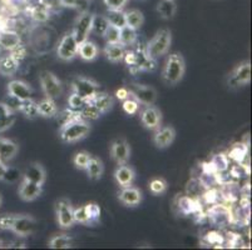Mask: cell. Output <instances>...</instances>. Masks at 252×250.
<instances>
[{"instance_id": "obj_35", "label": "cell", "mask_w": 252, "mask_h": 250, "mask_svg": "<svg viewBox=\"0 0 252 250\" xmlns=\"http://www.w3.org/2000/svg\"><path fill=\"white\" fill-rule=\"evenodd\" d=\"M19 111H22L27 118L29 119H35L36 116H39L38 113V103L33 99L24 100V102L20 103Z\"/></svg>"}, {"instance_id": "obj_48", "label": "cell", "mask_w": 252, "mask_h": 250, "mask_svg": "<svg viewBox=\"0 0 252 250\" xmlns=\"http://www.w3.org/2000/svg\"><path fill=\"white\" fill-rule=\"evenodd\" d=\"M17 214H4L0 217V229L1 230H10L11 225L14 223Z\"/></svg>"}, {"instance_id": "obj_45", "label": "cell", "mask_w": 252, "mask_h": 250, "mask_svg": "<svg viewBox=\"0 0 252 250\" xmlns=\"http://www.w3.org/2000/svg\"><path fill=\"white\" fill-rule=\"evenodd\" d=\"M87 214L89 218V224H93L98 222L100 218V208L95 203H89L86 205Z\"/></svg>"}, {"instance_id": "obj_21", "label": "cell", "mask_w": 252, "mask_h": 250, "mask_svg": "<svg viewBox=\"0 0 252 250\" xmlns=\"http://www.w3.org/2000/svg\"><path fill=\"white\" fill-rule=\"evenodd\" d=\"M103 53L111 63H119L125 58L126 47H123L121 43H107Z\"/></svg>"}, {"instance_id": "obj_24", "label": "cell", "mask_w": 252, "mask_h": 250, "mask_svg": "<svg viewBox=\"0 0 252 250\" xmlns=\"http://www.w3.org/2000/svg\"><path fill=\"white\" fill-rule=\"evenodd\" d=\"M19 68V60L14 55H5L0 59V74L13 77Z\"/></svg>"}, {"instance_id": "obj_38", "label": "cell", "mask_w": 252, "mask_h": 250, "mask_svg": "<svg viewBox=\"0 0 252 250\" xmlns=\"http://www.w3.org/2000/svg\"><path fill=\"white\" fill-rule=\"evenodd\" d=\"M70 247H72V239L68 235H65V234L54 235L49 240L50 249H68Z\"/></svg>"}, {"instance_id": "obj_29", "label": "cell", "mask_w": 252, "mask_h": 250, "mask_svg": "<svg viewBox=\"0 0 252 250\" xmlns=\"http://www.w3.org/2000/svg\"><path fill=\"white\" fill-rule=\"evenodd\" d=\"M14 123V111H11L4 103H0V133L9 129Z\"/></svg>"}, {"instance_id": "obj_18", "label": "cell", "mask_w": 252, "mask_h": 250, "mask_svg": "<svg viewBox=\"0 0 252 250\" xmlns=\"http://www.w3.org/2000/svg\"><path fill=\"white\" fill-rule=\"evenodd\" d=\"M142 192L138 188L130 185V187L122 188V190L118 193L119 201L126 206H137L142 201Z\"/></svg>"}, {"instance_id": "obj_9", "label": "cell", "mask_w": 252, "mask_h": 250, "mask_svg": "<svg viewBox=\"0 0 252 250\" xmlns=\"http://www.w3.org/2000/svg\"><path fill=\"white\" fill-rule=\"evenodd\" d=\"M129 95L136 99L142 105H153L157 100V90L153 86L150 85H139V84H132L130 85Z\"/></svg>"}, {"instance_id": "obj_32", "label": "cell", "mask_w": 252, "mask_h": 250, "mask_svg": "<svg viewBox=\"0 0 252 250\" xmlns=\"http://www.w3.org/2000/svg\"><path fill=\"white\" fill-rule=\"evenodd\" d=\"M137 39V30L132 29L129 27H123L121 29V38H119V43L123 45V47H130V45L136 44Z\"/></svg>"}, {"instance_id": "obj_3", "label": "cell", "mask_w": 252, "mask_h": 250, "mask_svg": "<svg viewBox=\"0 0 252 250\" xmlns=\"http://www.w3.org/2000/svg\"><path fill=\"white\" fill-rule=\"evenodd\" d=\"M172 44V33L169 29H161L156 33L146 45L144 53L148 58L157 59L162 55L167 54Z\"/></svg>"}, {"instance_id": "obj_31", "label": "cell", "mask_w": 252, "mask_h": 250, "mask_svg": "<svg viewBox=\"0 0 252 250\" xmlns=\"http://www.w3.org/2000/svg\"><path fill=\"white\" fill-rule=\"evenodd\" d=\"M198 201L194 200L191 196H182L178 200V208L185 214H193L194 212H198L201 209V206H198Z\"/></svg>"}, {"instance_id": "obj_23", "label": "cell", "mask_w": 252, "mask_h": 250, "mask_svg": "<svg viewBox=\"0 0 252 250\" xmlns=\"http://www.w3.org/2000/svg\"><path fill=\"white\" fill-rule=\"evenodd\" d=\"M99 50H98L97 45L93 41L86 40L79 44L78 47V55L83 59L84 61H93L98 58Z\"/></svg>"}, {"instance_id": "obj_50", "label": "cell", "mask_w": 252, "mask_h": 250, "mask_svg": "<svg viewBox=\"0 0 252 250\" xmlns=\"http://www.w3.org/2000/svg\"><path fill=\"white\" fill-rule=\"evenodd\" d=\"M128 0H104L105 6L111 10H123Z\"/></svg>"}, {"instance_id": "obj_16", "label": "cell", "mask_w": 252, "mask_h": 250, "mask_svg": "<svg viewBox=\"0 0 252 250\" xmlns=\"http://www.w3.org/2000/svg\"><path fill=\"white\" fill-rule=\"evenodd\" d=\"M43 185L35 184L33 182H29L27 179H23L22 183H20L19 190H18V194H19L20 199L24 201H34L35 199H38L39 196L42 195Z\"/></svg>"}, {"instance_id": "obj_11", "label": "cell", "mask_w": 252, "mask_h": 250, "mask_svg": "<svg viewBox=\"0 0 252 250\" xmlns=\"http://www.w3.org/2000/svg\"><path fill=\"white\" fill-rule=\"evenodd\" d=\"M250 82H251V63L247 60L238 64L228 77V85L231 88L247 85Z\"/></svg>"}, {"instance_id": "obj_26", "label": "cell", "mask_w": 252, "mask_h": 250, "mask_svg": "<svg viewBox=\"0 0 252 250\" xmlns=\"http://www.w3.org/2000/svg\"><path fill=\"white\" fill-rule=\"evenodd\" d=\"M86 170L91 180H99L102 178L103 173H104V165H103V162L99 158L92 157L88 165H87Z\"/></svg>"}, {"instance_id": "obj_15", "label": "cell", "mask_w": 252, "mask_h": 250, "mask_svg": "<svg viewBox=\"0 0 252 250\" xmlns=\"http://www.w3.org/2000/svg\"><path fill=\"white\" fill-rule=\"evenodd\" d=\"M8 91L10 95L19 99L20 102H24V100L32 99L34 90L28 83L23 82V80H11L8 84Z\"/></svg>"}, {"instance_id": "obj_51", "label": "cell", "mask_w": 252, "mask_h": 250, "mask_svg": "<svg viewBox=\"0 0 252 250\" xmlns=\"http://www.w3.org/2000/svg\"><path fill=\"white\" fill-rule=\"evenodd\" d=\"M59 3L63 6H67V8H77L81 10V13H83L82 10V5H87V0H59Z\"/></svg>"}, {"instance_id": "obj_53", "label": "cell", "mask_w": 252, "mask_h": 250, "mask_svg": "<svg viewBox=\"0 0 252 250\" xmlns=\"http://www.w3.org/2000/svg\"><path fill=\"white\" fill-rule=\"evenodd\" d=\"M129 90L126 88H121L116 91V98L119 100H122V102L127 99V98H129Z\"/></svg>"}, {"instance_id": "obj_1", "label": "cell", "mask_w": 252, "mask_h": 250, "mask_svg": "<svg viewBox=\"0 0 252 250\" xmlns=\"http://www.w3.org/2000/svg\"><path fill=\"white\" fill-rule=\"evenodd\" d=\"M89 132H91L89 123L79 116L62 125L59 130V137L64 143L72 144L84 139L89 134Z\"/></svg>"}, {"instance_id": "obj_41", "label": "cell", "mask_w": 252, "mask_h": 250, "mask_svg": "<svg viewBox=\"0 0 252 250\" xmlns=\"http://www.w3.org/2000/svg\"><path fill=\"white\" fill-rule=\"evenodd\" d=\"M79 114H81V118L84 119V120H87V121L97 120V119L102 115V113H100L99 110H98L94 105L92 104L91 102H89L88 104H87L86 107L81 110V111H79Z\"/></svg>"}, {"instance_id": "obj_8", "label": "cell", "mask_w": 252, "mask_h": 250, "mask_svg": "<svg viewBox=\"0 0 252 250\" xmlns=\"http://www.w3.org/2000/svg\"><path fill=\"white\" fill-rule=\"evenodd\" d=\"M92 19H93V14L83 11V13L79 14V17L75 20L72 33L78 44L88 40L89 34L92 33Z\"/></svg>"}, {"instance_id": "obj_44", "label": "cell", "mask_w": 252, "mask_h": 250, "mask_svg": "<svg viewBox=\"0 0 252 250\" xmlns=\"http://www.w3.org/2000/svg\"><path fill=\"white\" fill-rule=\"evenodd\" d=\"M103 38H105L107 43H119V38H121V29L113 25H108L107 30H105Z\"/></svg>"}, {"instance_id": "obj_34", "label": "cell", "mask_w": 252, "mask_h": 250, "mask_svg": "<svg viewBox=\"0 0 252 250\" xmlns=\"http://www.w3.org/2000/svg\"><path fill=\"white\" fill-rule=\"evenodd\" d=\"M107 20H108L109 25H113V27L119 28L122 29L123 27H126V15L123 10H111L108 9L107 11V15H105Z\"/></svg>"}, {"instance_id": "obj_49", "label": "cell", "mask_w": 252, "mask_h": 250, "mask_svg": "<svg viewBox=\"0 0 252 250\" xmlns=\"http://www.w3.org/2000/svg\"><path fill=\"white\" fill-rule=\"evenodd\" d=\"M32 14H33V18L35 20H38V22H44V20L48 19V10L45 6L43 5H36L35 8L33 9V11H32Z\"/></svg>"}, {"instance_id": "obj_19", "label": "cell", "mask_w": 252, "mask_h": 250, "mask_svg": "<svg viewBox=\"0 0 252 250\" xmlns=\"http://www.w3.org/2000/svg\"><path fill=\"white\" fill-rule=\"evenodd\" d=\"M23 179H27V180L35 183V184L43 185L47 180V171L42 164L32 163L23 173Z\"/></svg>"}, {"instance_id": "obj_37", "label": "cell", "mask_w": 252, "mask_h": 250, "mask_svg": "<svg viewBox=\"0 0 252 250\" xmlns=\"http://www.w3.org/2000/svg\"><path fill=\"white\" fill-rule=\"evenodd\" d=\"M108 25L109 23L107 18H105V15H93V19H92V31L94 34L103 36Z\"/></svg>"}, {"instance_id": "obj_27", "label": "cell", "mask_w": 252, "mask_h": 250, "mask_svg": "<svg viewBox=\"0 0 252 250\" xmlns=\"http://www.w3.org/2000/svg\"><path fill=\"white\" fill-rule=\"evenodd\" d=\"M20 47V36L14 31H4L0 34V48L5 50H14Z\"/></svg>"}, {"instance_id": "obj_14", "label": "cell", "mask_w": 252, "mask_h": 250, "mask_svg": "<svg viewBox=\"0 0 252 250\" xmlns=\"http://www.w3.org/2000/svg\"><path fill=\"white\" fill-rule=\"evenodd\" d=\"M155 132L156 133L153 134V144L156 145V148L166 149L175 141L176 129L173 127H169V125L168 127H161L155 130Z\"/></svg>"}, {"instance_id": "obj_56", "label": "cell", "mask_w": 252, "mask_h": 250, "mask_svg": "<svg viewBox=\"0 0 252 250\" xmlns=\"http://www.w3.org/2000/svg\"><path fill=\"white\" fill-rule=\"evenodd\" d=\"M0 245H1V243H0Z\"/></svg>"}, {"instance_id": "obj_13", "label": "cell", "mask_w": 252, "mask_h": 250, "mask_svg": "<svg viewBox=\"0 0 252 250\" xmlns=\"http://www.w3.org/2000/svg\"><path fill=\"white\" fill-rule=\"evenodd\" d=\"M141 121L146 129L157 130L162 125V113L153 105H148L141 111Z\"/></svg>"}, {"instance_id": "obj_10", "label": "cell", "mask_w": 252, "mask_h": 250, "mask_svg": "<svg viewBox=\"0 0 252 250\" xmlns=\"http://www.w3.org/2000/svg\"><path fill=\"white\" fill-rule=\"evenodd\" d=\"M10 230L17 234L18 237H29L36 230V220L31 215H15L14 223Z\"/></svg>"}, {"instance_id": "obj_20", "label": "cell", "mask_w": 252, "mask_h": 250, "mask_svg": "<svg viewBox=\"0 0 252 250\" xmlns=\"http://www.w3.org/2000/svg\"><path fill=\"white\" fill-rule=\"evenodd\" d=\"M18 150H19V145L15 141L0 137V160L1 162L8 163L11 159H14L15 155L18 154Z\"/></svg>"}, {"instance_id": "obj_4", "label": "cell", "mask_w": 252, "mask_h": 250, "mask_svg": "<svg viewBox=\"0 0 252 250\" xmlns=\"http://www.w3.org/2000/svg\"><path fill=\"white\" fill-rule=\"evenodd\" d=\"M39 80H40V85H42V90L44 93L45 98L56 100L63 93V86L62 83L56 75L53 74L49 70H43L39 74Z\"/></svg>"}, {"instance_id": "obj_2", "label": "cell", "mask_w": 252, "mask_h": 250, "mask_svg": "<svg viewBox=\"0 0 252 250\" xmlns=\"http://www.w3.org/2000/svg\"><path fill=\"white\" fill-rule=\"evenodd\" d=\"M186 73V61L182 54L180 53H173L168 56L166 61V65L162 72V79L168 84V85H175L183 79V75Z\"/></svg>"}, {"instance_id": "obj_28", "label": "cell", "mask_w": 252, "mask_h": 250, "mask_svg": "<svg viewBox=\"0 0 252 250\" xmlns=\"http://www.w3.org/2000/svg\"><path fill=\"white\" fill-rule=\"evenodd\" d=\"M176 11H177V5L175 0H161L157 4V13L162 19H172L175 17Z\"/></svg>"}, {"instance_id": "obj_42", "label": "cell", "mask_w": 252, "mask_h": 250, "mask_svg": "<svg viewBox=\"0 0 252 250\" xmlns=\"http://www.w3.org/2000/svg\"><path fill=\"white\" fill-rule=\"evenodd\" d=\"M88 103H89L88 100L84 99L83 96L78 95V94L74 93V91H73V93L70 94L69 98H68V105H69V109L74 110V111H81V110L88 104Z\"/></svg>"}, {"instance_id": "obj_47", "label": "cell", "mask_w": 252, "mask_h": 250, "mask_svg": "<svg viewBox=\"0 0 252 250\" xmlns=\"http://www.w3.org/2000/svg\"><path fill=\"white\" fill-rule=\"evenodd\" d=\"M73 215H74V222L79 224H89V218L87 214L86 205L79 206V208H75L73 209Z\"/></svg>"}, {"instance_id": "obj_36", "label": "cell", "mask_w": 252, "mask_h": 250, "mask_svg": "<svg viewBox=\"0 0 252 250\" xmlns=\"http://www.w3.org/2000/svg\"><path fill=\"white\" fill-rule=\"evenodd\" d=\"M247 150H249V148H247V145H245V144H235V145L231 148V150L228 151V159L230 160H233V162L236 163H242L244 162V159L246 158L247 155Z\"/></svg>"}, {"instance_id": "obj_54", "label": "cell", "mask_w": 252, "mask_h": 250, "mask_svg": "<svg viewBox=\"0 0 252 250\" xmlns=\"http://www.w3.org/2000/svg\"><path fill=\"white\" fill-rule=\"evenodd\" d=\"M6 168H8L6 163H4L0 160V180H3V176H4V174H5Z\"/></svg>"}, {"instance_id": "obj_39", "label": "cell", "mask_w": 252, "mask_h": 250, "mask_svg": "<svg viewBox=\"0 0 252 250\" xmlns=\"http://www.w3.org/2000/svg\"><path fill=\"white\" fill-rule=\"evenodd\" d=\"M168 189V183L163 178H153L150 182V190L155 195H162Z\"/></svg>"}, {"instance_id": "obj_46", "label": "cell", "mask_w": 252, "mask_h": 250, "mask_svg": "<svg viewBox=\"0 0 252 250\" xmlns=\"http://www.w3.org/2000/svg\"><path fill=\"white\" fill-rule=\"evenodd\" d=\"M122 107L123 110H125L128 115H133V114H136L137 111H138L139 103L137 102L136 99H133L132 96H129V98H127L126 100H123Z\"/></svg>"}, {"instance_id": "obj_25", "label": "cell", "mask_w": 252, "mask_h": 250, "mask_svg": "<svg viewBox=\"0 0 252 250\" xmlns=\"http://www.w3.org/2000/svg\"><path fill=\"white\" fill-rule=\"evenodd\" d=\"M38 113L39 116L43 118H54L58 114V107L56 104V100L44 98L38 103Z\"/></svg>"}, {"instance_id": "obj_33", "label": "cell", "mask_w": 252, "mask_h": 250, "mask_svg": "<svg viewBox=\"0 0 252 250\" xmlns=\"http://www.w3.org/2000/svg\"><path fill=\"white\" fill-rule=\"evenodd\" d=\"M211 167L214 169L215 173H222V171H226L230 167V159H228L227 154H216L212 160L210 162Z\"/></svg>"}, {"instance_id": "obj_17", "label": "cell", "mask_w": 252, "mask_h": 250, "mask_svg": "<svg viewBox=\"0 0 252 250\" xmlns=\"http://www.w3.org/2000/svg\"><path fill=\"white\" fill-rule=\"evenodd\" d=\"M114 179L121 188L130 187L136 180V170L130 165H118V168L114 170Z\"/></svg>"}, {"instance_id": "obj_52", "label": "cell", "mask_w": 252, "mask_h": 250, "mask_svg": "<svg viewBox=\"0 0 252 250\" xmlns=\"http://www.w3.org/2000/svg\"><path fill=\"white\" fill-rule=\"evenodd\" d=\"M20 103L22 102H20L19 99H17V98H14V96L9 94L8 100H6V102H4V104H5L6 107L11 110V111H14L15 113V111H18V110H19Z\"/></svg>"}, {"instance_id": "obj_55", "label": "cell", "mask_w": 252, "mask_h": 250, "mask_svg": "<svg viewBox=\"0 0 252 250\" xmlns=\"http://www.w3.org/2000/svg\"><path fill=\"white\" fill-rule=\"evenodd\" d=\"M0 205H1V195H0Z\"/></svg>"}, {"instance_id": "obj_43", "label": "cell", "mask_w": 252, "mask_h": 250, "mask_svg": "<svg viewBox=\"0 0 252 250\" xmlns=\"http://www.w3.org/2000/svg\"><path fill=\"white\" fill-rule=\"evenodd\" d=\"M19 179H23V174L20 173V170L15 167H9L6 168L5 174L3 176V180L9 184H13V183H17Z\"/></svg>"}, {"instance_id": "obj_6", "label": "cell", "mask_w": 252, "mask_h": 250, "mask_svg": "<svg viewBox=\"0 0 252 250\" xmlns=\"http://www.w3.org/2000/svg\"><path fill=\"white\" fill-rule=\"evenodd\" d=\"M72 90L78 95L83 96L84 99L91 102L93 96L99 91V84L93 79L84 77H77L72 82Z\"/></svg>"}, {"instance_id": "obj_22", "label": "cell", "mask_w": 252, "mask_h": 250, "mask_svg": "<svg viewBox=\"0 0 252 250\" xmlns=\"http://www.w3.org/2000/svg\"><path fill=\"white\" fill-rule=\"evenodd\" d=\"M91 103L99 110L102 114L108 113L109 110L113 108L114 105V98L112 95H109L108 93H100L98 91L94 96H93V99L91 100Z\"/></svg>"}, {"instance_id": "obj_5", "label": "cell", "mask_w": 252, "mask_h": 250, "mask_svg": "<svg viewBox=\"0 0 252 250\" xmlns=\"http://www.w3.org/2000/svg\"><path fill=\"white\" fill-rule=\"evenodd\" d=\"M73 205L68 199L63 198L59 199L56 204V215H57V223L59 228L62 229H69L74 225V215H73Z\"/></svg>"}, {"instance_id": "obj_7", "label": "cell", "mask_w": 252, "mask_h": 250, "mask_svg": "<svg viewBox=\"0 0 252 250\" xmlns=\"http://www.w3.org/2000/svg\"><path fill=\"white\" fill-rule=\"evenodd\" d=\"M78 47H79V44L70 31L69 34H65L59 41L58 48H57V55L61 60L70 61L78 55Z\"/></svg>"}, {"instance_id": "obj_40", "label": "cell", "mask_w": 252, "mask_h": 250, "mask_svg": "<svg viewBox=\"0 0 252 250\" xmlns=\"http://www.w3.org/2000/svg\"><path fill=\"white\" fill-rule=\"evenodd\" d=\"M91 158L92 155L89 154L88 151H78L77 154L74 155V158H73V164H74L75 169H78V170H86L87 165H88Z\"/></svg>"}, {"instance_id": "obj_30", "label": "cell", "mask_w": 252, "mask_h": 250, "mask_svg": "<svg viewBox=\"0 0 252 250\" xmlns=\"http://www.w3.org/2000/svg\"><path fill=\"white\" fill-rule=\"evenodd\" d=\"M126 15V24L127 27L132 28L134 30H138L139 28L143 25L144 23V15L142 11L137 10V9H132V10L125 11Z\"/></svg>"}, {"instance_id": "obj_12", "label": "cell", "mask_w": 252, "mask_h": 250, "mask_svg": "<svg viewBox=\"0 0 252 250\" xmlns=\"http://www.w3.org/2000/svg\"><path fill=\"white\" fill-rule=\"evenodd\" d=\"M130 145L125 138H116L111 144V157L118 165L127 164L130 158Z\"/></svg>"}]
</instances>
